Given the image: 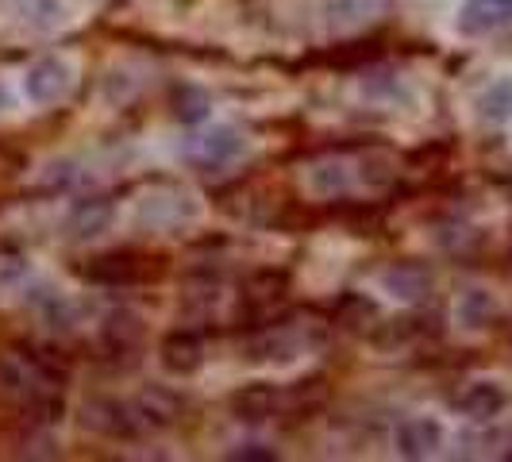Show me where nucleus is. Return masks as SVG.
<instances>
[{
    "label": "nucleus",
    "mask_w": 512,
    "mask_h": 462,
    "mask_svg": "<svg viewBox=\"0 0 512 462\" xmlns=\"http://www.w3.org/2000/svg\"><path fill=\"white\" fill-rule=\"evenodd\" d=\"M374 316H378L374 301H366L359 293H347V297H339V305H335V320H339L343 328H351V332H362L366 320H374Z\"/></svg>",
    "instance_id": "obj_19"
},
{
    "label": "nucleus",
    "mask_w": 512,
    "mask_h": 462,
    "mask_svg": "<svg viewBox=\"0 0 512 462\" xmlns=\"http://www.w3.org/2000/svg\"><path fill=\"white\" fill-rule=\"evenodd\" d=\"M512 20V0H466L459 12L462 35H489Z\"/></svg>",
    "instance_id": "obj_9"
},
{
    "label": "nucleus",
    "mask_w": 512,
    "mask_h": 462,
    "mask_svg": "<svg viewBox=\"0 0 512 462\" xmlns=\"http://www.w3.org/2000/svg\"><path fill=\"white\" fill-rule=\"evenodd\" d=\"M231 459H239V462H274L278 459V451H270V447H239V451H231Z\"/></svg>",
    "instance_id": "obj_25"
},
{
    "label": "nucleus",
    "mask_w": 512,
    "mask_h": 462,
    "mask_svg": "<svg viewBox=\"0 0 512 462\" xmlns=\"http://www.w3.org/2000/svg\"><path fill=\"white\" fill-rule=\"evenodd\" d=\"M162 366L170 370V374H178V378H189V374H197L201 366H205V343L197 339L193 332H170L162 339Z\"/></svg>",
    "instance_id": "obj_7"
},
{
    "label": "nucleus",
    "mask_w": 512,
    "mask_h": 462,
    "mask_svg": "<svg viewBox=\"0 0 512 462\" xmlns=\"http://www.w3.org/2000/svg\"><path fill=\"white\" fill-rule=\"evenodd\" d=\"M243 154V135L231 128V124H216V128L201 131L185 143V158L201 170H212V166H228Z\"/></svg>",
    "instance_id": "obj_2"
},
{
    "label": "nucleus",
    "mask_w": 512,
    "mask_h": 462,
    "mask_svg": "<svg viewBox=\"0 0 512 462\" xmlns=\"http://www.w3.org/2000/svg\"><path fill=\"white\" fill-rule=\"evenodd\" d=\"M70 85H74L70 66H66V62H58V58H39L35 66H27V77H24L27 101L58 104L66 93H70Z\"/></svg>",
    "instance_id": "obj_3"
},
{
    "label": "nucleus",
    "mask_w": 512,
    "mask_h": 462,
    "mask_svg": "<svg viewBox=\"0 0 512 462\" xmlns=\"http://www.w3.org/2000/svg\"><path fill=\"white\" fill-rule=\"evenodd\" d=\"M27 274V255L16 247H0V285H16Z\"/></svg>",
    "instance_id": "obj_24"
},
{
    "label": "nucleus",
    "mask_w": 512,
    "mask_h": 462,
    "mask_svg": "<svg viewBox=\"0 0 512 462\" xmlns=\"http://www.w3.org/2000/svg\"><path fill=\"white\" fill-rule=\"evenodd\" d=\"M382 285L397 301H424L432 293V274L420 262H393L382 274Z\"/></svg>",
    "instance_id": "obj_8"
},
{
    "label": "nucleus",
    "mask_w": 512,
    "mask_h": 462,
    "mask_svg": "<svg viewBox=\"0 0 512 462\" xmlns=\"http://www.w3.org/2000/svg\"><path fill=\"white\" fill-rule=\"evenodd\" d=\"M293 351H297V343H293L282 328H266V332L251 335V339L243 343L247 362H289Z\"/></svg>",
    "instance_id": "obj_14"
},
{
    "label": "nucleus",
    "mask_w": 512,
    "mask_h": 462,
    "mask_svg": "<svg viewBox=\"0 0 512 462\" xmlns=\"http://www.w3.org/2000/svg\"><path fill=\"white\" fill-rule=\"evenodd\" d=\"M81 428L85 432H97L104 439H135L139 436V416L124 405V401H112V397H89L81 405Z\"/></svg>",
    "instance_id": "obj_1"
},
{
    "label": "nucleus",
    "mask_w": 512,
    "mask_h": 462,
    "mask_svg": "<svg viewBox=\"0 0 512 462\" xmlns=\"http://www.w3.org/2000/svg\"><path fill=\"white\" fill-rule=\"evenodd\" d=\"M478 112L489 124H505L512 120V77H497L486 93L478 97Z\"/></svg>",
    "instance_id": "obj_17"
},
{
    "label": "nucleus",
    "mask_w": 512,
    "mask_h": 462,
    "mask_svg": "<svg viewBox=\"0 0 512 462\" xmlns=\"http://www.w3.org/2000/svg\"><path fill=\"white\" fill-rule=\"evenodd\" d=\"M389 4L393 0H332V24L339 31H347V27H362V24H374V20H382L385 12H389Z\"/></svg>",
    "instance_id": "obj_15"
},
{
    "label": "nucleus",
    "mask_w": 512,
    "mask_h": 462,
    "mask_svg": "<svg viewBox=\"0 0 512 462\" xmlns=\"http://www.w3.org/2000/svg\"><path fill=\"white\" fill-rule=\"evenodd\" d=\"M101 339L112 355H131V351L143 347L147 324H143V316L135 308H112L101 324Z\"/></svg>",
    "instance_id": "obj_4"
},
{
    "label": "nucleus",
    "mask_w": 512,
    "mask_h": 462,
    "mask_svg": "<svg viewBox=\"0 0 512 462\" xmlns=\"http://www.w3.org/2000/svg\"><path fill=\"white\" fill-rule=\"evenodd\" d=\"M397 451L405 459H428L443 447V424L432 416H409L397 424Z\"/></svg>",
    "instance_id": "obj_6"
},
{
    "label": "nucleus",
    "mask_w": 512,
    "mask_h": 462,
    "mask_svg": "<svg viewBox=\"0 0 512 462\" xmlns=\"http://www.w3.org/2000/svg\"><path fill=\"white\" fill-rule=\"evenodd\" d=\"M459 409L470 420H493V416H501V409H505V389L497 382L466 385V393L459 397Z\"/></svg>",
    "instance_id": "obj_13"
},
{
    "label": "nucleus",
    "mask_w": 512,
    "mask_h": 462,
    "mask_svg": "<svg viewBox=\"0 0 512 462\" xmlns=\"http://www.w3.org/2000/svg\"><path fill=\"white\" fill-rule=\"evenodd\" d=\"M112 216H116V208H112L108 197H85L66 216V239L70 243H89V239H97V235L108 231Z\"/></svg>",
    "instance_id": "obj_5"
},
{
    "label": "nucleus",
    "mask_w": 512,
    "mask_h": 462,
    "mask_svg": "<svg viewBox=\"0 0 512 462\" xmlns=\"http://www.w3.org/2000/svg\"><path fill=\"white\" fill-rule=\"evenodd\" d=\"M85 278L97 285H131L143 278V266H139V258L135 255H101L93 258L89 266H85Z\"/></svg>",
    "instance_id": "obj_12"
},
{
    "label": "nucleus",
    "mask_w": 512,
    "mask_h": 462,
    "mask_svg": "<svg viewBox=\"0 0 512 462\" xmlns=\"http://www.w3.org/2000/svg\"><path fill=\"white\" fill-rule=\"evenodd\" d=\"M308 189H312L316 197H335V193H343V189H347V166H343V162H316V166L308 170Z\"/></svg>",
    "instance_id": "obj_18"
},
{
    "label": "nucleus",
    "mask_w": 512,
    "mask_h": 462,
    "mask_svg": "<svg viewBox=\"0 0 512 462\" xmlns=\"http://www.w3.org/2000/svg\"><path fill=\"white\" fill-rule=\"evenodd\" d=\"M181 409H185V401H181L178 393H170L166 385H151V389H143V397H139V420L143 424H151V428H170V424H178Z\"/></svg>",
    "instance_id": "obj_10"
},
{
    "label": "nucleus",
    "mask_w": 512,
    "mask_h": 462,
    "mask_svg": "<svg viewBox=\"0 0 512 462\" xmlns=\"http://www.w3.org/2000/svg\"><path fill=\"white\" fill-rule=\"evenodd\" d=\"M393 174H397V162H393V154L385 151H366L359 162V178L366 181V185H389L393 181Z\"/></svg>",
    "instance_id": "obj_21"
},
{
    "label": "nucleus",
    "mask_w": 512,
    "mask_h": 462,
    "mask_svg": "<svg viewBox=\"0 0 512 462\" xmlns=\"http://www.w3.org/2000/svg\"><path fill=\"white\" fill-rule=\"evenodd\" d=\"M497 316V301L489 297L486 289H466L459 297V324L462 328H489V320Z\"/></svg>",
    "instance_id": "obj_16"
},
{
    "label": "nucleus",
    "mask_w": 512,
    "mask_h": 462,
    "mask_svg": "<svg viewBox=\"0 0 512 462\" xmlns=\"http://www.w3.org/2000/svg\"><path fill=\"white\" fill-rule=\"evenodd\" d=\"M285 285H289V278H285L282 270H258V274H251V282H247V301L274 305L285 293Z\"/></svg>",
    "instance_id": "obj_20"
},
{
    "label": "nucleus",
    "mask_w": 512,
    "mask_h": 462,
    "mask_svg": "<svg viewBox=\"0 0 512 462\" xmlns=\"http://www.w3.org/2000/svg\"><path fill=\"white\" fill-rule=\"evenodd\" d=\"M328 401V382L324 378H308V382H297L293 385V393H289V405L301 412H312V409H320Z\"/></svg>",
    "instance_id": "obj_22"
},
{
    "label": "nucleus",
    "mask_w": 512,
    "mask_h": 462,
    "mask_svg": "<svg viewBox=\"0 0 512 462\" xmlns=\"http://www.w3.org/2000/svg\"><path fill=\"white\" fill-rule=\"evenodd\" d=\"M174 112H178V120H185V124H197V120H205L208 112V97L201 93V89H193V85H181L178 93H174Z\"/></svg>",
    "instance_id": "obj_23"
},
{
    "label": "nucleus",
    "mask_w": 512,
    "mask_h": 462,
    "mask_svg": "<svg viewBox=\"0 0 512 462\" xmlns=\"http://www.w3.org/2000/svg\"><path fill=\"white\" fill-rule=\"evenodd\" d=\"M274 409H278V393H274V385L251 382V385H243V389L231 393V412H235L239 420H247V424L270 420Z\"/></svg>",
    "instance_id": "obj_11"
}]
</instances>
